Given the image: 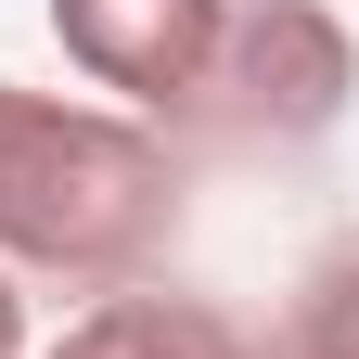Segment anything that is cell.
<instances>
[{
	"label": "cell",
	"instance_id": "obj_2",
	"mask_svg": "<svg viewBox=\"0 0 359 359\" xmlns=\"http://www.w3.org/2000/svg\"><path fill=\"white\" fill-rule=\"evenodd\" d=\"M359 103V26L334 0H231L218 26V65L193 90L180 128H218V142H321Z\"/></svg>",
	"mask_w": 359,
	"mask_h": 359
},
{
	"label": "cell",
	"instance_id": "obj_3",
	"mask_svg": "<svg viewBox=\"0 0 359 359\" xmlns=\"http://www.w3.org/2000/svg\"><path fill=\"white\" fill-rule=\"evenodd\" d=\"M218 26H231V0H52V39L65 65L103 90L116 116H193V90L218 65Z\"/></svg>",
	"mask_w": 359,
	"mask_h": 359
},
{
	"label": "cell",
	"instance_id": "obj_6",
	"mask_svg": "<svg viewBox=\"0 0 359 359\" xmlns=\"http://www.w3.org/2000/svg\"><path fill=\"white\" fill-rule=\"evenodd\" d=\"M0 359H26V283L0 269Z\"/></svg>",
	"mask_w": 359,
	"mask_h": 359
},
{
	"label": "cell",
	"instance_id": "obj_5",
	"mask_svg": "<svg viewBox=\"0 0 359 359\" xmlns=\"http://www.w3.org/2000/svg\"><path fill=\"white\" fill-rule=\"evenodd\" d=\"M283 334L308 359H359V257H321V269H308V295H295Z\"/></svg>",
	"mask_w": 359,
	"mask_h": 359
},
{
	"label": "cell",
	"instance_id": "obj_1",
	"mask_svg": "<svg viewBox=\"0 0 359 359\" xmlns=\"http://www.w3.org/2000/svg\"><path fill=\"white\" fill-rule=\"evenodd\" d=\"M167 244H180V142L167 128L0 77V269L116 295Z\"/></svg>",
	"mask_w": 359,
	"mask_h": 359
},
{
	"label": "cell",
	"instance_id": "obj_4",
	"mask_svg": "<svg viewBox=\"0 0 359 359\" xmlns=\"http://www.w3.org/2000/svg\"><path fill=\"white\" fill-rule=\"evenodd\" d=\"M39 359H257V334L231 321V308H205V295H142V283H116V295H90Z\"/></svg>",
	"mask_w": 359,
	"mask_h": 359
},
{
	"label": "cell",
	"instance_id": "obj_7",
	"mask_svg": "<svg viewBox=\"0 0 359 359\" xmlns=\"http://www.w3.org/2000/svg\"><path fill=\"white\" fill-rule=\"evenodd\" d=\"M257 359H308V346H295V334H257Z\"/></svg>",
	"mask_w": 359,
	"mask_h": 359
}]
</instances>
